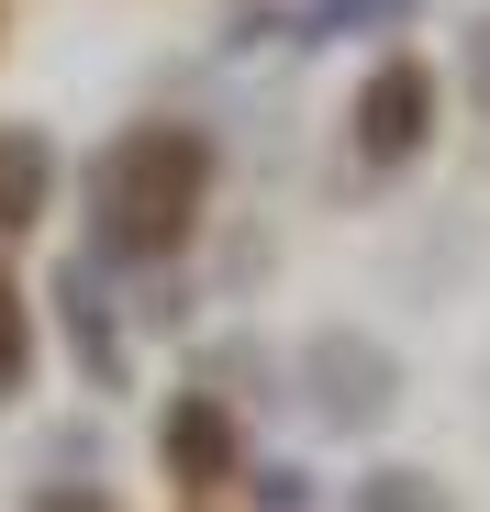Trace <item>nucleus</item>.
<instances>
[{"instance_id":"nucleus-1","label":"nucleus","mask_w":490,"mask_h":512,"mask_svg":"<svg viewBox=\"0 0 490 512\" xmlns=\"http://www.w3.org/2000/svg\"><path fill=\"white\" fill-rule=\"evenodd\" d=\"M201 134H134V145H112V167H101V201H112V223L123 234H145V245H168L179 223H190V201H201Z\"/></svg>"},{"instance_id":"nucleus-2","label":"nucleus","mask_w":490,"mask_h":512,"mask_svg":"<svg viewBox=\"0 0 490 512\" xmlns=\"http://www.w3.org/2000/svg\"><path fill=\"white\" fill-rule=\"evenodd\" d=\"M424 112H435V78L401 56V67H379L368 78V101H357V134H368V156H413L424 145Z\"/></svg>"},{"instance_id":"nucleus-3","label":"nucleus","mask_w":490,"mask_h":512,"mask_svg":"<svg viewBox=\"0 0 490 512\" xmlns=\"http://www.w3.org/2000/svg\"><path fill=\"white\" fill-rule=\"evenodd\" d=\"M34 201H45V134H0V234L34 223Z\"/></svg>"}]
</instances>
